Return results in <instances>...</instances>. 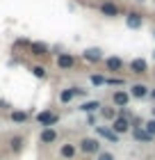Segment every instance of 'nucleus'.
<instances>
[{
	"instance_id": "11",
	"label": "nucleus",
	"mask_w": 155,
	"mask_h": 160,
	"mask_svg": "<svg viewBox=\"0 0 155 160\" xmlns=\"http://www.w3.org/2000/svg\"><path fill=\"white\" fill-rule=\"evenodd\" d=\"M132 135H135V140H139V142H151V140H153V137L146 133L144 128H135V130H132Z\"/></svg>"
},
{
	"instance_id": "9",
	"label": "nucleus",
	"mask_w": 155,
	"mask_h": 160,
	"mask_svg": "<svg viewBox=\"0 0 155 160\" xmlns=\"http://www.w3.org/2000/svg\"><path fill=\"white\" fill-rule=\"evenodd\" d=\"M57 67L60 69H71L73 67V57L71 55H60L57 57Z\"/></svg>"
},
{
	"instance_id": "21",
	"label": "nucleus",
	"mask_w": 155,
	"mask_h": 160,
	"mask_svg": "<svg viewBox=\"0 0 155 160\" xmlns=\"http://www.w3.org/2000/svg\"><path fill=\"white\" fill-rule=\"evenodd\" d=\"M12 119H14V121H25L27 114H25V112H12Z\"/></svg>"
},
{
	"instance_id": "12",
	"label": "nucleus",
	"mask_w": 155,
	"mask_h": 160,
	"mask_svg": "<svg viewBox=\"0 0 155 160\" xmlns=\"http://www.w3.org/2000/svg\"><path fill=\"white\" fill-rule=\"evenodd\" d=\"M55 137H57L55 130H53V128H46V130L41 133V142H43V144H50V142H55Z\"/></svg>"
},
{
	"instance_id": "20",
	"label": "nucleus",
	"mask_w": 155,
	"mask_h": 160,
	"mask_svg": "<svg viewBox=\"0 0 155 160\" xmlns=\"http://www.w3.org/2000/svg\"><path fill=\"white\" fill-rule=\"evenodd\" d=\"M32 50H34V55H43V53H46V46H41V43H32Z\"/></svg>"
},
{
	"instance_id": "5",
	"label": "nucleus",
	"mask_w": 155,
	"mask_h": 160,
	"mask_svg": "<svg viewBox=\"0 0 155 160\" xmlns=\"http://www.w3.org/2000/svg\"><path fill=\"white\" fill-rule=\"evenodd\" d=\"M105 67H107L109 71H121V69H123V60H121V57H107V60H105Z\"/></svg>"
},
{
	"instance_id": "18",
	"label": "nucleus",
	"mask_w": 155,
	"mask_h": 160,
	"mask_svg": "<svg viewBox=\"0 0 155 160\" xmlns=\"http://www.w3.org/2000/svg\"><path fill=\"white\" fill-rule=\"evenodd\" d=\"M62 156L64 158H73V156H75V149H73L71 144H66V147H62Z\"/></svg>"
},
{
	"instance_id": "3",
	"label": "nucleus",
	"mask_w": 155,
	"mask_h": 160,
	"mask_svg": "<svg viewBox=\"0 0 155 160\" xmlns=\"http://www.w3.org/2000/svg\"><path fill=\"white\" fill-rule=\"evenodd\" d=\"M36 121H39V123H43V126H53V123H57V114L55 112H39V114H36Z\"/></svg>"
},
{
	"instance_id": "15",
	"label": "nucleus",
	"mask_w": 155,
	"mask_h": 160,
	"mask_svg": "<svg viewBox=\"0 0 155 160\" xmlns=\"http://www.w3.org/2000/svg\"><path fill=\"white\" fill-rule=\"evenodd\" d=\"M128 28H142V16H139V14H130L128 16Z\"/></svg>"
},
{
	"instance_id": "13",
	"label": "nucleus",
	"mask_w": 155,
	"mask_h": 160,
	"mask_svg": "<svg viewBox=\"0 0 155 160\" xmlns=\"http://www.w3.org/2000/svg\"><path fill=\"white\" fill-rule=\"evenodd\" d=\"M103 14H107V16H116V14H119V7L116 5H112V2H103Z\"/></svg>"
},
{
	"instance_id": "14",
	"label": "nucleus",
	"mask_w": 155,
	"mask_h": 160,
	"mask_svg": "<svg viewBox=\"0 0 155 160\" xmlns=\"http://www.w3.org/2000/svg\"><path fill=\"white\" fill-rule=\"evenodd\" d=\"M85 60H89V62H98V60H100V50H98V48H89V50H85Z\"/></svg>"
},
{
	"instance_id": "16",
	"label": "nucleus",
	"mask_w": 155,
	"mask_h": 160,
	"mask_svg": "<svg viewBox=\"0 0 155 160\" xmlns=\"http://www.w3.org/2000/svg\"><path fill=\"white\" fill-rule=\"evenodd\" d=\"M98 108H100L98 101H89V103L82 105V110H85V112H94V110H98Z\"/></svg>"
},
{
	"instance_id": "23",
	"label": "nucleus",
	"mask_w": 155,
	"mask_h": 160,
	"mask_svg": "<svg viewBox=\"0 0 155 160\" xmlns=\"http://www.w3.org/2000/svg\"><path fill=\"white\" fill-rule=\"evenodd\" d=\"M91 82H94V85H105L107 78H103V76H91Z\"/></svg>"
},
{
	"instance_id": "19",
	"label": "nucleus",
	"mask_w": 155,
	"mask_h": 160,
	"mask_svg": "<svg viewBox=\"0 0 155 160\" xmlns=\"http://www.w3.org/2000/svg\"><path fill=\"white\" fill-rule=\"evenodd\" d=\"M144 130H146V133H148L151 137H155V119H151L148 123H146V126H144Z\"/></svg>"
},
{
	"instance_id": "24",
	"label": "nucleus",
	"mask_w": 155,
	"mask_h": 160,
	"mask_svg": "<svg viewBox=\"0 0 155 160\" xmlns=\"http://www.w3.org/2000/svg\"><path fill=\"white\" fill-rule=\"evenodd\" d=\"M98 160H114V156L105 151V153H98Z\"/></svg>"
},
{
	"instance_id": "7",
	"label": "nucleus",
	"mask_w": 155,
	"mask_h": 160,
	"mask_svg": "<svg viewBox=\"0 0 155 160\" xmlns=\"http://www.w3.org/2000/svg\"><path fill=\"white\" fill-rule=\"evenodd\" d=\"M98 135H100V137H105V140H112V142L119 140V135H116L112 128H103V126H98Z\"/></svg>"
},
{
	"instance_id": "8",
	"label": "nucleus",
	"mask_w": 155,
	"mask_h": 160,
	"mask_svg": "<svg viewBox=\"0 0 155 160\" xmlns=\"http://www.w3.org/2000/svg\"><path fill=\"white\" fill-rule=\"evenodd\" d=\"M75 94H85V92H82V89H64V92L60 94V101H62V103H69Z\"/></svg>"
},
{
	"instance_id": "6",
	"label": "nucleus",
	"mask_w": 155,
	"mask_h": 160,
	"mask_svg": "<svg viewBox=\"0 0 155 160\" xmlns=\"http://www.w3.org/2000/svg\"><path fill=\"white\" fill-rule=\"evenodd\" d=\"M130 96H135V98H144V96H148V87H146V85H132Z\"/></svg>"
},
{
	"instance_id": "2",
	"label": "nucleus",
	"mask_w": 155,
	"mask_h": 160,
	"mask_svg": "<svg viewBox=\"0 0 155 160\" xmlns=\"http://www.w3.org/2000/svg\"><path fill=\"white\" fill-rule=\"evenodd\" d=\"M128 128H130L128 117H116V119L112 121V130H114L116 135H119V133H128Z\"/></svg>"
},
{
	"instance_id": "25",
	"label": "nucleus",
	"mask_w": 155,
	"mask_h": 160,
	"mask_svg": "<svg viewBox=\"0 0 155 160\" xmlns=\"http://www.w3.org/2000/svg\"><path fill=\"white\" fill-rule=\"evenodd\" d=\"M21 142H23V140L16 137V140H12V147H14V149H21Z\"/></svg>"
},
{
	"instance_id": "17",
	"label": "nucleus",
	"mask_w": 155,
	"mask_h": 160,
	"mask_svg": "<svg viewBox=\"0 0 155 160\" xmlns=\"http://www.w3.org/2000/svg\"><path fill=\"white\" fill-rule=\"evenodd\" d=\"M103 117L109 119V121H114L116 119V110H112V108H103Z\"/></svg>"
},
{
	"instance_id": "22",
	"label": "nucleus",
	"mask_w": 155,
	"mask_h": 160,
	"mask_svg": "<svg viewBox=\"0 0 155 160\" xmlns=\"http://www.w3.org/2000/svg\"><path fill=\"white\" fill-rule=\"evenodd\" d=\"M32 73H34L36 78H43V76H46V69H43V67H34V69H32Z\"/></svg>"
},
{
	"instance_id": "1",
	"label": "nucleus",
	"mask_w": 155,
	"mask_h": 160,
	"mask_svg": "<svg viewBox=\"0 0 155 160\" xmlns=\"http://www.w3.org/2000/svg\"><path fill=\"white\" fill-rule=\"evenodd\" d=\"M80 149H82L85 153H96V151L100 149V144H98V140H94V137H85V140L80 142Z\"/></svg>"
},
{
	"instance_id": "4",
	"label": "nucleus",
	"mask_w": 155,
	"mask_h": 160,
	"mask_svg": "<svg viewBox=\"0 0 155 160\" xmlns=\"http://www.w3.org/2000/svg\"><path fill=\"white\" fill-rule=\"evenodd\" d=\"M112 101H114L116 108H125V105H128V101H130V94L128 92H114Z\"/></svg>"
},
{
	"instance_id": "10",
	"label": "nucleus",
	"mask_w": 155,
	"mask_h": 160,
	"mask_svg": "<svg viewBox=\"0 0 155 160\" xmlns=\"http://www.w3.org/2000/svg\"><path fill=\"white\" fill-rule=\"evenodd\" d=\"M146 67H148V64H146V60H132V62H130V69L135 71V73H144Z\"/></svg>"
},
{
	"instance_id": "26",
	"label": "nucleus",
	"mask_w": 155,
	"mask_h": 160,
	"mask_svg": "<svg viewBox=\"0 0 155 160\" xmlns=\"http://www.w3.org/2000/svg\"><path fill=\"white\" fill-rule=\"evenodd\" d=\"M151 96H153V98H155V89H153V92H151Z\"/></svg>"
}]
</instances>
